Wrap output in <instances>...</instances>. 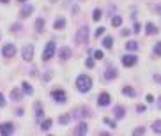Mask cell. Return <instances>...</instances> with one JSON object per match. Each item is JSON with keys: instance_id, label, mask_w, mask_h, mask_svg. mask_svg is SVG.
<instances>
[{"instance_id": "40", "label": "cell", "mask_w": 161, "mask_h": 136, "mask_svg": "<svg viewBox=\"0 0 161 136\" xmlns=\"http://www.w3.org/2000/svg\"><path fill=\"white\" fill-rule=\"evenodd\" d=\"M0 2H2V4H7V2H9V0H0Z\"/></svg>"}, {"instance_id": "18", "label": "cell", "mask_w": 161, "mask_h": 136, "mask_svg": "<svg viewBox=\"0 0 161 136\" xmlns=\"http://www.w3.org/2000/svg\"><path fill=\"white\" fill-rule=\"evenodd\" d=\"M136 48H138L136 41H127V42H126V50H129V51H135Z\"/></svg>"}, {"instance_id": "1", "label": "cell", "mask_w": 161, "mask_h": 136, "mask_svg": "<svg viewBox=\"0 0 161 136\" xmlns=\"http://www.w3.org/2000/svg\"><path fill=\"white\" fill-rule=\"evenodd\" d=\"M76 87H78L80 92H89L90 87H92V80L87 76V74H80L78 80H76Z\"/></svg>"}, {"instance_id": "19", "label": "cell", "mask_w": 161, "mask_h": 136, "mask_svg": "<svg viewBox=\"0 0 161 136\" xmlns=\"http://www.w3.org/2000/svg\"><path fill=\"white\" fill-rule=\"evenodd\" d=\"M122 94H124V96L133 97V96H135V90H133L131 87H124V88H122Z\"/></svg>"}, {"instance_id": "12", "label": "cell", "mask_w": 161, "mask_h": 136, "mask_svg": "<svg viewBox=\"0 0 161 136\" xmlns=\"http://www.w3.org/2000/svg\"><path fill=\"white\" fill-rule=\"evenodd\" d=\"M75 135H87V124H78L76 129H75Z\"/></svg>"}, {"instance_id": "21", "label": "cell", "mask_w": 161, "mask_h": 136, "mask_svg": "<svg viewBox=\"0 0 161 136\" xmlns=\"http://www.w3.org/2000/svg\"><path fill=\"white\" fill-rule=\"evenodd\" d=\"M112 44H113V39L110 37V36L103 39V46H104V48H112Z\"/></svg>"}, {"instance_id": "35", "label": "cell", "mask_w": 161, "mask_h": 136, "mask_svg": "<svg viewBox=\"0 0 161 136\" xmlns=\"http://www.w3.org/2000/svg\"><path fill=\"white\" fill-rule=\"evenodd\" d=\"M104 122H106L108 126H112V127H115V122H113V120H110V118H104Z\"/></svg>"}, {"instance_id": "24", "label": "cell", "mask_w": 161, "mask_h": 136, "mask_svg": "<svg viewBox=\"0 0 161 136\" xmlns=\"http://www.w3.org/2000/svg\"><path fill=\"white\" fill-rule=\"evenodd\" d=\"M152 131H154V133H161V120H156V122L152 124Z\"/></svg>"}, {"instance_id": "27", "label": "cell", "mask_w": 161, "mask_h": 136, "mask_svg": "<svg viewBox=\"0 0 161 136\" xmlns=\"http://www.w3.org/2000/svg\"><path fill=\"white\" fill-rule=\"evenodd\" d=\"M103 57H104V55H103L101 50H96V51H94V58H96V60H101Z\"/></svg>"}, {"instance_id": "25", "label": "cell", "mask_w": 161, "mask_h": 136, "mask_svg": "<svg viewBox=\"0 0 161 136\" xmlns=\"http://www.w3.org/2000/svg\"><path fill=\"white\" fill-rule=\"evenodd\" d=\"M121 23H122L121 16H113V18H112V25H113V27H121Z\"/></svg>"}, {"instance_id": "7", "label": "cell", "mask_w": 161, "mask_h": 136, "mask_svg": "<svg viewBox=\"0 0 161 136\" xmlns=\"http://www.w3.org/2000/svg\"><path fill=\"white\" fill-rule=\"evenodd\" d=\"M51 97H53L57 103H60V104L66 103V99H67V97H66V92H62V90H53V92H51Z\"/></svg>"}, {"instance_id": "36", "label": "cell", "mask_w": 161, "mask_h": 136, "mask_svg": "<svg viewBox=\"0 0 161 136\" xmlns=\"http://www.w3.org/2000/svg\"><path fill=\"white\" fill-rule=\"evenodd\" d=\"M136 110H138V111H145V106H143V104H138Z\"/></svg>"}, {"instance_id": "14", "label": "cell", "mask_w": 161, "mask_h": 136, "mask_svg": "<svg viewBox=\"0 0 161 136\" xmlns=\"http://www.w3.org/2000/svg\"><path fill=\"white\" fill-rule=\"evenodd\" d=\"M145 30H147V34H151V36H152V34H158V32H160V28H156V27L152 25V23H147V25H145Z\"/></svg>"}, {"instance_id": "17", "label": "cell", "mask_w": 161, "mask_h": 136, "mask_svg": "<svg viewBox=\"0 0 161 136\" xmlns=\"http://www.w3.org/2000/svg\"><path fill=\"white\" fill-rule=\"evenodd\" d=\"M115 76H117V71H115V69H112V67L106 69V73H104V78H106V80H113Z\"/></svg>"}, {"instance_id": "42", "label": "cell", "mask_w": 161, "mask_h": 136, "mask_svg": "<svg viewBox=\"0 0 161 136\" xmlns=\"http://www.w3.org/2000/svg\"><path fill=\"white\" fill-rule=\"evenodd\" d=\"M51 2H57V0H51Z\"/></svg>"}, {"instance_id": "30", "label": "cell", "mask_w": 161, "mask_h": 136, "mask_svg": "<svg viewBox=\"0 0 161 136\" xmlns=\"http://www.w3.org/2000/svg\"><path fill=\"white\" fill-rule=\"evenodd\" d=\"M36 115H37V117L42 115V110H41V104H39V103H36Z\"/></svg>"}, {"instance_id": "29", "label": "cell", "mask_w": 161, "mask_h": 136, "mask_svg": "<svg viewBox=\"0 0 161 136\" xmlns=\"http://www.w3.org/2000/svg\"><path fill=\"white\" fill-rule=\"evenodd\" d=\"M59 122H60V124H67V122H69V115H62L60 118H59Z\"/></svg>"}, {"instance_id": "2", "label": "cell", "mask_w": 161, "mask_h": 136, "mask_svg": "<svg viewBox=\"0 0 161 136\" xmlns=\"http://www.w3.org/2000/svg\"><path fill=\"white\" fill-rule=\"evenodd\" d=\"M53 53H55V42H53V41H50V42L46 44L44 51H42V60H44V62H46V60H50V58L53 57Z\"/></svg>"}, {"instance_id": "41", "label": "cell", "mask_w": 161, "mask_h": 136, "mask_svg": "<svg viewBox=\"0 0 161 136\" xmlns=\"http://www.w3.org/2000/svg\"><path fill=\"white\" fill-rule=\"evenodd\" d=\"M18 2H25V0H18Z\"/></svg>"}, {"instance_id": "5", "label": "cell", "mask_w": 161, "mask_h": 136, "mask_svg": "<svg viewBox=\"0 0 161 136\" xmlns=\"http://www.w3.org/2000/svg\"><path fill=\"white\" fill-rule=\"evenodd\" d=\"M2 53H4V57H14L16 46H14V44H5V46L2 48Z\"/></svg>"}, {"instance_id": "37", "label": "cell", "mask_w": 161, "mask_h": 136, "mask_svg": "<svg viewBox=\"0 0 161 136\" xmlns=\"http://www.w3.org/2000/svg\"><path fill=\"white\" fill-rule=\"evenodd\" d=\"M152 101H154V97H152L151 94H149V96H147V103H152Z\"/></svg>"}, {"instance_id": "9", "label": "cell", "mask_w": 161, "mask_h": 136, "mask_svg": "<svg viewBox=\"0 0 161 136\" xmlns=\"http://www.w3.org/2000/svg\"><path fill=\"white\" fill-rule=\"evenodd\" d=\"M98 104H99V106H106V104H110V94H106V92L99 94V97H98Z\"/></svg>"}, {"instance_id": "23", "label": "cell", "mask_w": 161, "mask_h": 136, "mask_svg": "<svg viewBox=\"0 0 161 136\" xmlns=\"http://www.w3.org/2000/svg\"><path fill=\"white\" fill-rule=\"evenodd\" d=\"M115 117H117V118H124V108H122V106H117V108H115Z\"/></svg>"}, {"instance_id": "31", "label": "cell", "mask_w": 161, "mask_h": 136, "mask_svg": "<svg viewBox=\"0 0 161 136\" xmlns=\"http://www.w3.org/2000/svg\"><path fill=\"white\" fill-rule=\"evenodd\" d=\"M85 65H87V67H94V60H92V58H87V60H85Z\"/></svg>"}, {"instance_id": "4", "label": "cell", "mask_w": 161, "mask_h": 136, "mask_svg": "<svg viewBox=\"0 0 161 136\" xmlns=\"http://www.w3.org/2000/svg\"><path fill=\"white\" fill-rule=\"evenodd\" d=\"M21 55L25 60H32L34 57V46L32 44H27V46H23V51H21Z\"/></svg>"}, {"instance_id": "26", "label": "cell", "mask_w": 161, "mask_h": 136, "mask_svg": "<svg viewBox=\"0 0 161 136\" xmlns=\"http://www.w3.org/2000/svg\"><path fill=\"white\" fill-rule=\"evenodd\" d=\"M101 16H103L101 9H96V11H94V14H92V19H94V21H99V19H101Z\"/></svg>"}, {"instance_id": "3", "label": "cell", "mask_w": 161, "mask_h": 136, "mask_svg": "<svg viewBox=\"0 0 161 136\" xmlns=\"http://www.w3.org/2000/svg\"><path fill=\"white\" fill-rule=\"evenodd\" d=\"M87 39H89V28H87V27H81V28H78V34H76V42H78V44H83V42H87Z\"/></svg>"}, {"instance_id": "15", "label": "cell", "mask_w": 161, "mask_h": 136, "mask_svg": "<svg viewBox=\"0 0 161 136\" xmlns=\"http://www.w3.org/2000/svg\"><path fill=\"white\" fill-rule=\"evenodd\" d=\"M11 99H13V101H21V92L18 88H13V90H11Z\"/></svg>"}, {"instance_id": "11", "label": "cell", "mask_w": 161, "mask_h": 136, "mask_svg": "<svg viewBox=\"0 0 161 136\" xmlns=\"http://www.w3.org/2000/svg\"><path fill=\"white\" fill-rule=\"evenodd\" d=\"M59 57L62 60H67V58L71 57V48H62L60 51H59Z\"/></svg>"}, {"instance_id": "32", "label": "cell", "mask_w": 161, "mask_h": 136, "mask_svg": "<svg viewBox=\"0 0 161 136\" xmlns=\"http://www.w3.org/2000/svg\"><path fill=\"white\" fill-rule=\"evenodd\" d=\"M143 133H145V129H143V127H138V129H135V131H133V135H143Z\"/></svg>"}, {"instance_id": "39", "label": "cell", "mask_w": 161, "mask_h": 136, "mask_svg": "<svg viewBox=\"0 0 161 136\" xmlns=\"http://www.w3.org/2000/svg\"><path fill=\"white\" fill-rule=\"evenodd\" d=\"M158 106H160V110H161V97H160V101H158Z\"/></svg>"}, {"instance_id": "8", "label": "cell", "mask_w": 161, "mask_h": 136, "mask_svg": "<svg viewBox=\"0 0 161 136\" xmlns=\"http://www.w3.org/2000/svg\"><path fill=\"white\" fill-rule=\"evenodd\" d=\"M136 60H138V58L135 57V55H126V57H122V64H124L126 67H131V65L136 64Z\"/></svg>"}, {"instance_id": "20", "label": "cell", "mask_w": 161, "mask_h": 136, "mask_svg": "<svg viewBox=\"0 0 161 136\" xmlns=\"http://www.w3.org/2000/svg\"><path fill=\"white\" fill-rule=\"evenodd\" d=\"M42 28H44V19L39 18L36 21V30H37V32H42Z\"/></svg>"}, {"instance_id": "6", "label": "cell", "mask_w": 161, "mask_h": 136, "mask_svg": "<svg viewBox=\"0 0 161 136\" xmlns=\"http://www.w3.org/2000/svg\"><path fill=\"white\" fill-rule=\"evenodd\" d=\"M14 133V126L13 124H0V135H13Z\"/></svg>"}, {"instance_id": "33", "label": "cell", "mask_w": 161, "mask_h": 136, "mask_svg": "<svg viewBox=\"0 0 161 136\" xmlns=\"http://www.w3.org/2000/svg\"><path fill=\"white\" fill-rule=\"evenodd\" d=\"M103 34H104V28H103V27H99V28L96 30V37H99V36H103Z\"/></svg>"}, {"instance_id": "38", "label": "cell", "mask_w": 161, "mask_h": 136, "mask_svg": "<svg viewBox=\"0 0 161 136\" xmlns=\"http://www.w3.org/2000/svg\"><path fill=\"white\" fill-rule=\"evenodd\" d=\"M156 13H158V14H161V5H156Z\"/></svg>"}, {"instance_id": "34", "label": "cell", "mask_w": 161, "mask_h": 136, "mask_svg": "<svg viewBox=\"0 0 161 136\" xmlns=\"http://www.w3.org/2000/svg\"><path fill=\"white\" fill-rule=\"evenodd\" d=\"M4 106H5V99H4L2 92H0V108H4Z\"/></svg>"}, {"instance_id": "22", "label": "cell", "mask_w": 161, "mask_h": 136, "mask_svg": "<svg viewBox=\"0 0 161 136\" xmlns=\"http://www.w3.org/2000/svg\"><path fill=\"white\" fill-rule=\"evenodd\" d=\"M50 127H51V120H50V118H46V120L41 124V129H42V131H48Z\"/></svg>"}, {"instance_id": "28", "label": "cell", "mask_w": 161, "mask_h": 136, "mask_svg": "<svg viewBox=\"0 0 161 136\" xmlns=\"http://www.w3.org/2000/svg\"><path fill=\"white\" fill-rule=\"evenodd\" d=\"M154 53H156V57H161V42H158V44H156Z\"/></svg>"}, {"instance_id": "10", "label": "cell", "mask_w": 161, "mask_h": 136, "mask_svg": "<svg viewBox=\"0 0 161 136\" xmlns=\"http://www.w3.org/2000/svg\"><path fill=\"white\" fill-rule=\"evenodd\" d=\"M32 13H34V7H32V5H23L21 11H20V16L21 18H27V16H30Z\"/></svg>"}, {"instance_id": "16", "label": "cell", "mask_w": 161, "mask_h": 136, "mask_svg": "<svg viewBox=\"0 0 161 136\" xmlns=\"http://www.w3.org/2000/svg\"><path fill=\"white\" fill-rule=\"evenodd\" d=\"M21 85H23V92H25V94H28V96H32V94H34V88L28 85V81H23Z\"/></svg>"}, {"instance_id": "13", "label": "cell", "mask_w": 161, "mask_h": 136, "mask_svg": "<svg viewBox=\"0 0 161 136\" xmlns=\"http://www.w3.org/2000/svg\"><path fill=\"white\" fill-rule=\"evenodd\" d=\"M53 27H55V30H62V28L66 27V19H64V18L55 19V23H53Z\"/></svg>"}]
</instances>
